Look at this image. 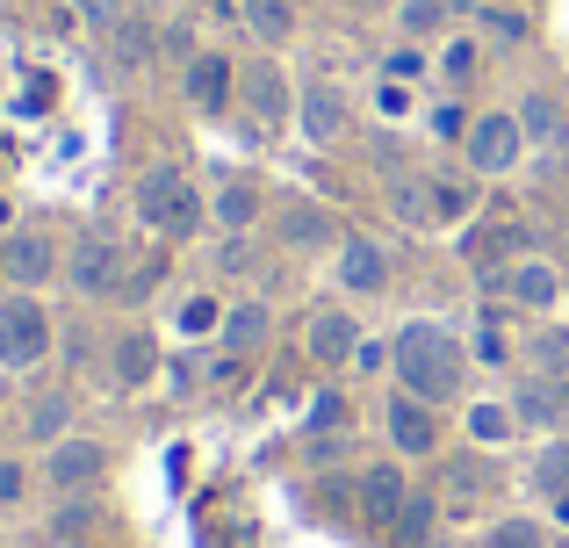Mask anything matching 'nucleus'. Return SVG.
Masks as SVG:
<instances>
[{"label": "nucleus", "instance_id": "1", "mask_svg": "<svg viewBox=\"0 0 569 548\" xmlns=\"http://www.w3.org/2000/svg\"><path fill=\"white\" fill-rule=\"evenodd\" d=\"M389 368H397V390L426 397V405H447L461 390V339L432 318H411L389 339Z\"/></svg>", "mask_w": 569, "mask_h": 548}, {"label": "nucleus", "instance_id": "2", "mask_svg": "<svg viewBox=\"0 0 569 548\" xmlns=\"http://www.w3.org/2000/svg\"><path fill=\"white\" fill-rule=\"evenodd\" d=\"M202 210L209 202L194 196V181L181 167H152L138 181V217H144V231H159V239H188V231L202 225Z\"/></svg>", "mask_w": 569, "mask_h": 548}, {"label": "nucleus", "instance_id": "3", "mask_svg": "<svg viewBox=\"0 0 569 548\" xmlns=\"http://www.w3.org/2000/svg\"><path fill=\"white\" fill-rule=\"evenodd\" d=\"M461 152H469V173H476V181H498V173L519 167V152H527V130H519L512 109H490V116H476V123H469Z\"/></svg>", "mask_w": 569, "mask_h": 548}, {"label": "nucleus", "instance_id": "4", "mask_svg": "<svg viewBox=\"0 0 569 548\" xmlns=\"http://www.w3.org/2000/svg\"><path fill=\"white\" fill-rule=\"evenodd\" d=\"M66 281H72L80 296H94V303H101V296H123V281H130V253L109 239V231H87V239L66 253Z\"/></svg>", "mask_w": 569, "mask_h": 548}, {"label": "nucleus", "instance_id": "5", "mask_svg": "<svg viewBox=\"0 0 569 548\" xmlns=\"http://www.w3.org/2000/svg\"><path fill=\"white\" fill-rule=\"evenodd\" d=\"M51 353V318H43L37 296H8L0 303V368H37Z\"/></svg>", "mask_w": 569, "mask_h": 548}, {"label": "nucleus", "instance_id": "6", "mask_svg": "<svg viewBox=\"0 0 569 548\" xmlns=\"http://www.w3.org/2000/svg\"><path fill=\"white\" fill-rule=\"evenodd\" d=\"M101 477H109V448H101V440L66 434L58 448H43V484H51L58 498H87Z\"/></svg>", "mask_w": 569, "mask_h": 548}, {"label": "nucleus", "instance_id": "7", "mask_svg": "<svg viewBox=\"0 0 569 548\" xmlns=\"http://www.w3.org/2000/svg\"><path fill=\"white\" fill-rule=\"evenodd\" d=\"M461 260L483 275V289H505V268L527 260V225H519V217H498V225L461 231Z\"/></svg>", "mask_w": 569, "mask_h": 548}, {"label": "nucleus", "instance_id": "8", "mask_svg": "<svg viewBox=\"0 0 569 548\" xmlns=\"http://www.w3.org/2000/svg\"><path fill=\"white\" fill-rule=\"evenodd\" d=\"M505 405H512L519 434H556L569 419V376H519V390Z\"/></svg>", "mask_w": 569, "mask_h": 548}, {"label": "nucleus", "instance_id": "9", "mask_svg": "<svg viewBox=\"0 0 569 548\" xmlns=\"http://www.w3.org/2000/svg\"><path fill=\"white\" fill-rule=\"evenodd\" d=\"M382 426H389V448H397L403 462H426V455L440 448V419H432V405H426V397H411V390L389 397Z\"/></svg>", "mask_w": 569, "mask_h": 548}, {"label": "nucleus", "instance_id": "10", "mask_svg": "<svg viewBox=\"0 0 569 548\" xmlns=\"http://www.w3.org/2000/svg\"><path fill=\"white\" fill-rule=\"evenodd\" d=\"M181 94H188L194 116H223V109H231V94H238L231 58H223V51H194L188 66H181Z\"/></svg>", "mask_w": 569, "mask_h": 548}, {"label": "nucleus", "instance_id": "11", "mask_svg": "<svg viewBox=\"0 0 569 548\" xmlns=\"http://www.w3.org/2000/svg\"><path fill=\"white\" fill-rule=\"evenodd\" d=\"M0 275H8L14 289H43V281L58 275L51 231H8V239H0Z\"/></svg>", "mask_w": 569, "mask_h": 548}, {"label": "nucleus", "instance_id": "12", "mask_svg": "<svg viewBox=\"0 0 569 548\" xmlns=\"http://www.w3.org/2000/svg\"><path fill=\"white\" fill-rule=\"evenodd\" d=\"M353 498H361V520L389 535V527H397V512L411 506V484H403V469H397V462H376V469H361Z\"/></svg>", "mask_w": 569, "mask_h": 548}, {"label": "nucleus", "instance_id": "13", "mask_svg": "<svg viewBox=\"0 0 569 548\" xmlns=\"http://www.w3.org/2000/svg\"><path fill=\"white\" fill-rule=\"evenodd\" d=\"M296 123H303L310 145H339L347 138V94H339L332 80H310L303 94H296Z\"/></svg>", "mask_w": 569, "mask_h": 548}, {"label": "nucleus", "instance_id": "14", "mask_svg": "<svg viewBox=\"0 0 569 548\" xmlns=\"http://www.w3.org/2000/svg\"><path fill=\"white\" fill-rule=\"evenodd\" d=\"M519 130H527V145H533V152H548V159H556V152H569V109H562V101L556 94H541V87H533V94H519Z\"/></svg>", "mask_w": 569, "mask_h": 548}, {"label": "nucleus", "instance_id": "15", "mask_svg": "<svg viewBox=\"0 0 569 548\" xmlns=\"http://www.w3.org/2000/svg\"><path fill=\"white\" fill-rule=\"evenodd\" d=\"M303 347H310V361H318V368H347L353 347H361V325H353L347 310H310Z\"/></svg>", "mask_w": 569, "mask_h": 548}, {"label": "nucleus", "instance_id": "16", "mask_svg": "<svg viewBox=\"0 0 569 548\" xmlns=\"http://www.w3.org/2000/svg\"><path fill=\"white\" fill-rule=\"evenodd\" d=\"M159 368H167V361H159L152 332H116L109 339V382H116V390H144Z\"/></svg>", "mask_w": 569, "mask_h": 548}, {"label": "nucleus", "instance_id": "17", "mask_svg": "<svg viewBox=\"0 0 569 548\" xmlns=\"http://www.w3.org/2000/svg\"><path fill=\"white\" fill-rule=\"evenodd\" d=\"M332 275H339V289L347 296H382L389 289V253L376 239H347L339 246V260H332Z\"/></svg>", "mask_w": 569, "mask_h": 548}, {"label": "nucleus", "instance_id": "18", "mask_svg": "<svg viewBox=\"0 0 569 548\" xmlns=\"http://www.w3.org/2000/svg\"><path fill=\"white\" fill-rule=\"evenodd\" d=\"M267 332H274V310H267L260 296H246V303H231V310H223V325H217V347L246 361V353H260V347H267Z\"/></svg>", "mask_w": 569, "mask_h": 548}, {"label": "nucleus", "instance_id": "19", "mask_svg": "<svg viewBox=\"0 0 569 548\" xmlns=\"http://www.w3.org/2000/svg\"><path fill=\"white\" fill-rule=\"evenodd\" d=\"M505 296H512L519 310H556L562 303V275L548 268V260H512V268H505Z\"/></svg>", "mask_w": 569, "mask_h": 548}, {"label": "nucleus", "instance_id": "20", "mask_svg": "<svg viewBox=\"0 0 569 548\" xmlns=\"http://www.w3.org/2000/svg\"><path fill=\"white\" fill-rule=\"evenodd\" d=\"M238 94H246L252 123H289V80H281L274 66H252V72H238Z\"/></svg>", "mask_w": 569, "mask_h": 548}, {"label": "nucleus", "instance_id": "21", "mask_svg": "<svg viewBox=\"0 0 569 548\" xmlns=\"http://www.w3.org/2000/svg\"><path fill=\"white\" fill-rule=\"evenodd\" d=\"M389 217H397L403 231H432V225H440V210H432V181H426V173H397V181H389Z\"/></svg>", "mask_w": 569, "mask_h": 548}, {"label": "nucleus", "instance_id": "22", "mask_svg": "<svg viewBox=\"0 0 569 548\" xmlns=\"http://www.w3.org/2000/svg\"><path fill=\"white\" fill-rule=\"evenodd\" d=\"M209 217H217V231H223V239L252 231V225H260V188H252V181H223L217 196H209Z\"/></svg>", "mask_w": 569, "mask_h": 548}, {"label": "nucleus", "instance_id": "23", "mask_svg": "<svg viewBox=\"0 0 569 548\" xmlns=\"http://www.w3.org/2000/svg\"><path fill=\"white\" fill-rule=\"evenodd\" d=\"M238 14H246L252 43H267V51H281L296 37V0H238Z\"/></svg>", "mask_w": 569, "mask_h": 548}, {"label": "nucleus", "instance_id": "24", "mask_svg": "<svg viewBox=\"0 0 569 548\" xmlns=\"http://www.w3.org/2000/svg\"><path fill=\"white\" fill-rule=\"evenodd\" d=\"M461 426H469L476 448H505V440L519 434V419H512V405H505V397H476V405L461 411Z\"/></svg>", "mask_w": 569, "mask_h": 548}, {"label": "nucleus", "instance_id": "25", "mask_svg": "<svg viewBox=\"0 0 569 548\" xmlns=\"http://www.w3.org/2000/svg\"><path fill=\"white\" fill-rule=\"evenodd\" d=\"M332 217L318 210V202H289L281 210V246H296V253H310V246H332Z\"/></svg>", "mask_w": 569, "mask_h": 548}, {"label": "nucleus", "instance_id": "26", "mask_svg": "<svg viewBox=\"0 0 569 548\" xmlns=\"http://www.w3.org/2000/svg\"><path fill=\"white\" fill-rule=\"evenodd\" d=\"M22 434L37 440V448H58V440L72 434V397H66V390L37 397V405H29V419H22Z\"/></svg>", "mask_w": 569, "mask_h": 548}, {"label": "nucleus", "instance_id": "27", "mask_svg": "<svg viewBox=\"0 0 569 548\" xmlns=\"http://www.w3.org/2000/svg\"><path fill=\"white\" fill-rule=\"evenodd\" d=\"M432 527H440V506H432L426 491H411V506L397 512V527H389V541H397V548H432Z\"/></svg>", "mask_w": 569, "mask_h": 548}, {"label": "nucleus", "instance_id": "28", "mask_svg": "<svg viewBox=\"0 0 569 548\" xmlns=\"http://www.w3.org/2000/svg\"><path fill=\"white\" fill-rule=\"evenodd\" d=\"M527 484H533L541 498H562V491H569V440H541V455H533Z\"/></svg>", "mask_w": 569, "mask_h": 548}, {"label": "nucleus", "instance_id": "29", "mask_svg": "<svg viewBox=\"0 0 569 548\" xmlns=\"http://www.w3.org/2000/svg\"><path fill=\"white\" fill-rule=\"evenodd\" d=\"M109 51H116V66H123V72H144V66H152V29H144L138 14H123V22L109 29Z\"/></svg>", "mask_w": 569, "mask_h": 548}, {"label": "nucleus", "instance_id": "30", "mask_svg": "<svg viewBox=\"0 0 569 548\" xmlns=\"http://www.w3.org/2000/svg\"><path fill=\"white\" fill-rule=\"evenodd\" d=\"M397 29H403V43L440 37L447 29V0H397Z\"/></svg>", "mask_w": 569, "mask_h": 548}, {"label": "nucleus", "instance_id": "31", "mask_svg": "<svg viewBox=\"0 0 569 548\" xmlns=\"http://www.w3.org/2000/svg\"><path fill=\"white\" fill-rule=\"evenodd\" d=\"M483 548H548V520H527V512H512V520H498L483 535Z\"/></svg>", "mask_w": 569, "mask_h": 548}, {"label": "nucleus", "instance_id": "32", "mask_svg": "<svg viewBox=\"0 0 569 548\" xmlns=\"http://www.w3.org/2000/svg\"><path fill=\"white\" fill-rule=\"evenodd\" d=\"M432 210H440V225L469 217V210H476V181H455V173H440V181H432Z\"/></svg>", "mask_w": 569, "mask_h": 548}, {"label": "nucleus", "instance_id": "33", "mask_svg": "<svg viewBox=\"0 0 569 548\" xmlns=\"http://www.w3.org/2000/svg\"><path fill=\"white\" fill-rule=\"evenodd\" d=\"M476 66H483V43H476V37H455V43L440 51V72H447L455 87H469V80H476Z\"/></svg>", "mask_w": 569, "mask_h": 548}, {"label": "nucleus", "instance_id": "34", "mask_svg": "<svg viewBox=\"0 0 569 548\" xmlns=\"http://www.w3.org/2000/svg\"><path fill=\"white\" fill-rule=\"evenodd\" d=\"M476 22H483V37H490V43H527V29H533L519 8H483Z\"/></svg>", "mask_w": 569, "mask_h": 548}, {"label": "nucleus", "instance_id": "35", "mask_svg": "<svg viewBox=\"0 0 569 548\" xmlns=\"http://www.w3.org/2000/svg\"><path fill=\"white\" fill-rule=\"evenodd\" d=\"M94 520H101V512L87 506V498H66V506L51 512V535H58V541H80V535H87V527H94Z\"/></svg>", "mask_w": 569, "mask_h": 548}, {"label": "nucleus", "instance_id": "36", "mask_svg": "<svg viewBox=\"0 0 569 548\" xmlns=\"http://www.w3.org/2000/svg\"><path fill=\"white\" fill-rule=\"evenodd\" d=\"M382 80H397V87L426 80V51H418V43H397V51L382 58Z\"/></svg>", "mask_w": 569, "mask_h": 548}, {"label": "nucleus", "instance_id": "37", "mask_svg": "<svg viewBox=\"0 0 569 548\" xmlns=\"http://www.w3.org/2000/svg\"><path fill=\"white\" fill-rule=\"evenodd\" d=\"M217 325H223V303H217V296H188V303H181V332L202 339V332H217Z\"/></svg>", "mask_w": 569, "mask_h": 548}, {"label": "nucleus", "instance_id": "38", "mask_svg": "<svg viewBox=\"0 0 569 548\" xmlns=\"http://www.w3.org/2000/svg\"><path fill=\"white\" fill-rule=\"evenodd\" d=\"M527 353H533V376H562V368H569V339L562 332H541Z\"/></svg>", "mask_w": 569, "mask_h": 548}, {"label": "nucleus", "instance_id": "39", "mask_svg": "<svg viewBox=\"0 0 569 548\" xmlns=\"http://www.w3.org/2000/svg\"><path fill=\"white\" fill-rule=\"evenodd\" d=\"M339 426H347V397L339 390H325L318 405H310V440H325V434H339Z\"/></svg>", "mask_w": 569, "mask_h": 548}, {"label": "nucleus", "instance_id": "40", "mask_svg": "<svg viewBox=\"0 0 569 548\" xmlns=\"http://www.w3.org/2000/svg\"><path fill=\"white\" fill-rule=\"evenodd\" d=\"M498 318H505V310H490V325H483V332H476V361H490V368H505V361H512V347H505Z\"/></svg>", "mask_w": 569, "mask_h": 548}, {"label": "nucleus", "instance_id": "41", "mask_svg": "<svg viewBox=\"0 0 569 548\" xmlns=\"http://www.w3.org/2000/svg\"><path fill=\"white\" fill-rule=\"evenodd\" d=\"M159 51H167V58H181V66L194 58V29H188V14H173V22L159 29Z\"/></svg>", "mask_w": 569, "mask_h": 548}, {"label": "nucleus", "instance_id": "42", "mask_svg": "<svg viewBox=\"0 0 569 548\" xmlns=\"http://www.w3.org/2000/svg\"><path fill=\"white\" fill-rule=\"evenodd\" d=\"M167 382H173V397L202 390V361H194V353H173V361H167Z\"/></svg>", "mask_w": 569, "mask_h": 548}, {"label": "nucleus", "instance_id": "43", "mask_svg": "<svg viewBox=\"0 0 569 548\" xmlns=\"http://www.w3.org/2000/svg\"><path fill=\"white\" fill-rule=\"evenodd\" d=\"M80 22H87V29H101V37H109V29L123 22V0H80Z\"/></svg>", "mask_w": 569, "mask_h": 548}, {"label": "nucleus", "instance_id": "44", "mask_svg": "<svg viewBox=\"0 0 569 548\" xmlns=\"http://www.w3.org/2000/svg\"><path fill=\"white\" fill-rule=\"evenodd\" d=\"M217 268H223V275H246V268H252V246H246V231L217 246Z\"/></svg>", "mask_w": 569, "mask_h": 548}, {"label": "nucleus", "instance_id": "45", "mask_svg": "<svg viewBox=\"0 0 569 548\" xmlns=\"http://www.w3.org/2000/svg\"><path fill=\"white\" fill-rule=\"evenodd\" d=\"M432 138H469V116H461L455 101H440V109H432Z\"/></svg>", "mask_w": 569, "mask_h": 548}, {"label": "nucleus", "instance_id": "46", "mask_svg": "<svg viewBox=\"0 0 569 548\" xmlns=\"http://www.w3.org/2000/svg\"><path fill=\"white\" fill-rule=\"evenodd\" d=\"M22 491H29V469L22 462H0V506H14Z\"/></svg>", "mask_w": 569, "mask_h": 548}, {"label": "nucleus", "instance_id": "47", "mask_svg": "<svg viewBox=\"0 0 569 548\" xmlns=\"http://www.w3.org/2000/svg\"><path fill=\"white\" fill-rule=\"evenodd\" d=\"M382 116H411V87H397V80H382Z\"/></svg>", "mask_w": 569, "mask_h": 548}, {"label": "nucleus", "instance_id": "48", "mask_svg": "<svg viewBox=\"0 0 569 548\" xmlns=\"http://www.w3.org/2000/svg\"><path fill=\"white\" fill-rule=\"evenodd\" d=\"M389 361V347H376V339H361V347H353V368H382Z\"/></svg>", "mask_w": 569, "mask_h": 548}, {"label": "nucleus", "instance_id": "49", "mask_svg": "<svg viewBox=\"0 0 569 548\" xmlns=\"http://www.w3.org/2000/svg\"><path fill=\"white\" fill-rule=\"evenodd\" d=\"M548 520H556V527H569V491H562V498H548Z\"/></svg>", "mask_w": 569, "mask_h": 548}, {"label": "nucleus", "instance_id": "50", "mask_svg": "<svg viewBox=\"0 0 569 548\" xmlns=\"http://www.w3.org/2000/svg\"><path fill=\"white\" fill-rule=\"evenodd\" d=\"M8 225H14V202H8V196H0V231H8Z\"/></svg>", "mask_w": 569, "mask_h": 548}, {"label": "nucleus", "instance_id": "51", "mask_svg": "<svg viewBox=\"0 0 569 548\" xmlns=\"http://www.w3.org/2000/svg\"><path fill=\"white\" fill-rule=\"evenodd\" d=\"M209 8H217V14H231V0H209Z\"/></svg>", "mask_w": 569, "mask_h": 548}, {"label": "nucleus", "instance_id": "52", "mask_svg": "<svg viewBox=\"0 0 569 548\" xmlns=\"http://www.w3.org/2000/svg\"><path fill=\"white\" fill-rule=\"evenodd\" d=\"M0 173H8V145H0Z\"/></svg>", "mask_w": 569, "mask_h": 548}]
</instances>
